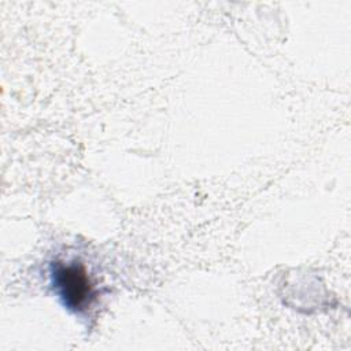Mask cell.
<instances>
[{
  "instance_id": "cell-1",
  "label": "cell",
  "mask_w": 351,
  "mask_h": 351,
  "mask_svg": "<svg viewBox=\"0 0 351 351\" xmlns=\"http://www.w3.org/2000/svg\"><path fill=\"white\" fill-rule=\"evenodd\" d=\"M52 280L67 308L78 311L89 303L92 285L81 265L58 263L52 271Z\"/></svg>"
}]
</instances>
